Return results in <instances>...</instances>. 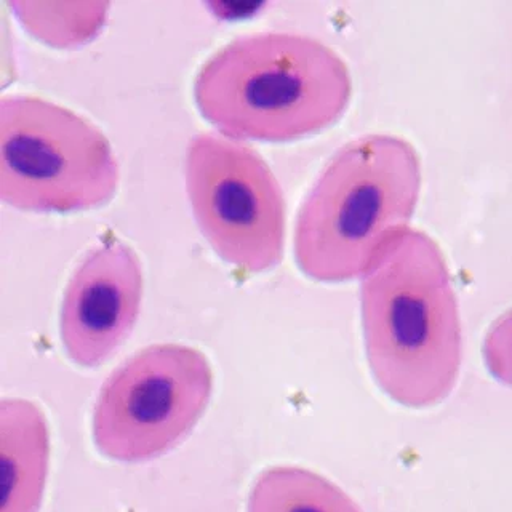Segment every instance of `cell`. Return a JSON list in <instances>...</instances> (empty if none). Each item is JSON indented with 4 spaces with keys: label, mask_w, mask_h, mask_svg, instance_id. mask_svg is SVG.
<instances>
[{
    "label": "cell",
    "mask_w": 512,
    "mask_h": 512,
    "mask_svg": "<svg viewBox=\"0 0 512 512\" xmlns=\"http://www.w3.org/2000/svg\"><path fill=\"white\" fill-rule=\"evenodd\" d=\"M365 352L386 396L408 408L447 399L463 359L460 309L444 252L420 229L381 248L360 284Z\"/></svg>",
    "instance_id": "cell-1"
},
{
    "label": "cell",
    "mask_w": 512,
    "mask_h": 512,
    "mask_svg": "<svg viewBox=\"0 0 512 512\" xmlns=\"http://www.w3.org/2000/svg\"><path fill=\"white\" fill-rule=\"evenodd\" d=\"M197 109L236 140L287 143L343 117L352 96L348 64L298 32H253L218 48L192 85Z\"/></svg>",
    "instance_id": "cell-2"
},
{
    "label": "cell",
    "mask_w": 512,
    "mask_h": 512,
    "mask_svg": "<svg viewBox=\"0 0 512 512\" xmlns=\"http://www.w3.org/2000/svg\"><path fill=\"white\" fill-rule=\"evenodd\" d=\"M421 191L410 141L368 133L330 157L296 216L295 260L325 284L362 277L381 248L408 229Z\"/></svg>",
    "instance_id": "cell-3"
},
{
    "label": "cell",
    "mask_w": 512,
    "mask_h": 512,
    "mask_svg": "<svg viewBox=\"0 0 512 512\" xmlns=\"http://www.w3.org/2000/svg\"><path fill=\"white\" fill-rule=\"evenodd\" d=\"M120 172L108 136L92 120L34 95L0 100V199L36 213L109 204Z\"/></svg>",
    "instance_id": "cell-4"
},
{
    "label": "cell",
    "mask_w": 512,
    "mask_h": 512,
    "mask_svg": "<svg viewBox=\"0 0 512 512\" xmlns=\"http://www.w3.org/2000/svg\"><path fill=\"white\" fill-rule=\"evenodd\" d=\"M184 183L202 236L221 260L261 274L284 258L287 204L260 152L223 133H197L184 154Z\"/></svg>",
    "instance_id": "cell-5"
},
{
    "label": "cell",
    "mask_w": 512,
    "mask_h": 512,
    "mask_svg": "<svg viewBox=\"0 0 512 512\" xmlns=\"http://www.w3.org/2000/svg\"><path fill=\"white\" fill-rule=\"evenodd\" d=\"M213 370L186 344H152L135 352L101 386L93 442L120 463L154 460L183 442L207 410Z\"/></svg>",
    "instance_id": "cell-6"
},
{
    "label": "cell",
    "mask_w": 512,
    "mask_h": 512,
    "mask_svg": "<svg viewBox=\"0 0 512 512\" xmlns=\"http://www.w3.org/2000/svg\"><path fill=\"white\" fill-rule=\"evenodd\" d=\"M143 301L140 256L108 236L72 272L60 311L64 351L82 368L108 362L132 335Z\"/></svg>",
    "instance_id": "cell-7"
},
{
    "label": "cell",
    "mask_w": 512,
    "mask_h": 512,
    "mask_svg": "<svg viewBox=\"0 0 512 512\" xmlns=\"http://www.w3.org/2000/svg\"><path fill=\"white\" fill-rule=\"evenodd\" d=\"M2 512H39L50 463V431L44 412L26 399L0 402Z\"/></svg>",
    "instance_id": "cell-8"
},
{
    "label": "cell",
    "mask_w": 512,
    "mask_h": 512,
    "mask_svg": "<svg viewBox=\"0 0 512 512\" xmlns=\"http://www.w3.org/2000/svg\"><path fill=\"white\" fill-rule=\"evenodd\" d=\"M247 512H362L332 480L298 466H274L256 477Z\"/></svg>",
    "instance_id": "cell-9"
},
{
    "label": "cell",
    "mask_w": 512,
    "mask_h": 512,
    "mask_svg": "<svg viewBox=\"0 0 512 512\" xmlns=\"http://www.w3.org/2000/svg\"><path fill=\"white\" fill-rule=\"evenodd\" d=\"M16 16L31 34L55 47H72L63 24L106 18L108 4H12Z\"/></svg>",
    "instance_id": "cell-10"
},
{
    "label": "cell",
    "mask_w": 512,
    "mask_h": 512,
    "mask_svg": "<svg viewBox=\"0 0 512 512\" xmlns=\"http://www.w3.org/2000/svg\"><path fill=\"white\" fill-rule=\"evenodd\" d=\"M482 354L490 375L512 388V308L488 328Z\"/></svg>",
    "instance_id": "cell-11"
}]
</instances>
